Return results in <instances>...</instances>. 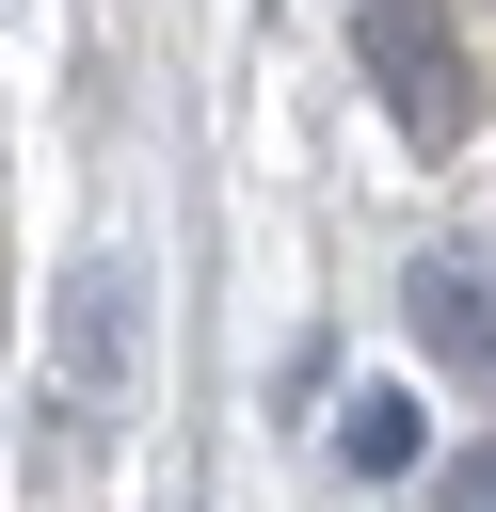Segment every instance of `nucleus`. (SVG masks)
<instances>
[{"label": "nucleus", "instance_id": "nucleus-4", "mask_svg": "<svg viewBox=\"0 0 496 512\" xmlns=\"http://www.w3.org/2000/svg\"><path fill=\"white\" fill-rule=\"evenodd\" d=\"M416 448H432V416H416V400H400V384H368V400H352V416H336V464H352V480H400V464H416Z\"/></svg>", "mask_w": 496, "mask_h": 512}, {"label": "nucleus", "instance_id": "nucleus-3", "mask_svg": "<svg viewBox=\"0 0 496 512\" xmlns=\"http://www.w3.org/2000/svg\"><path fill=\"white\" fill-rule=\"evenodd\" d=\"M400 304H416V336H432L448 368H496V272H480L464 240H432V256L400 272Z\"/></svg>", "mask_w": 496, "mask_h": 512}, {"label": "nucleus", "instance_id": "nucleus-2", "mask_svg": "<svg viewBox=\"0 0 496 512\" xmlns=\"http://www.w3.org/2000/svg\"><path fill=\"white\" fill-rule=\"evenodd\" d=\"M48 368H64L80 416L128 400V368H144V256H64V288H48Z\"/></svg>", "mask_w": 496, "mask_h": 512}, {"label": "nucleus", "instance_id": "nucleus-1", "mask_svg": "<svg viewBox=\"0 0 496 512\" xmlns=\"http://www.w3.org/2000/svg\"><path fill=\"white\" fill-rule=\"evenodd\" d=\"M352 48H368V80H384V112H400V144H464V32H448V0H352Z\"/></svg>", "mask_w": 496, "mask_h": 512}, {"label": "nucleus", "instance_id": "nucleus-5", "mask_svg": "<svg viewBox=\"0 0 496 512\" xmlns=\"http://www.w3.org/2000/svg\"><path fill=\"white\" fill-rule=\"evenodd\" d=\"M480 480H496V464H480Z\"/></svg>", "mask_w": 496, "mask_h": 512}]
</instances>
